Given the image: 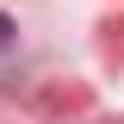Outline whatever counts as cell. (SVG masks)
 <instances>
[{
	"mask_svg": "<svg viewBox=\"0 0 124 124\" xmlns=\"http://www.w3.org/2000/svg\"><path fill=\"white\" fill-rule=\"evenodd\" d=\"M6 37H13V19H6V13H0V50H6Z\"/></svg>",
	"mask_w": 124,
	"mask_h": 124,
	"instance_id": "cell-1",
	"label": "cell"
}]
</instances>
